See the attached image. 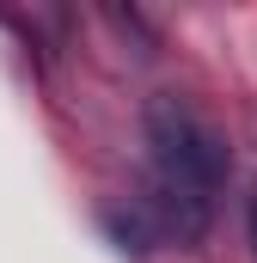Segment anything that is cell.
I'll return each mask as SVG.
<instances>
[{
  "label": "cell",
  "mask_w": 257,
  "mask_h": 263,
  "mask_svg": "<svg viewBox=\"0 0 257 263\" xmlns=\"http://www.w3.org/2000/svg\"><path fill=\"white\" fill-rule=\"evenodd\" d=\"M147 147H153V172H159V208L166 227L178 239H202L208 227V202L227 184V141L178 98H153L147 104Z\"/></svg>",
  "instance_id": "obj_1"
},
{
  "label": "cell",
  "mask_w": 257,
  "mask_h": 263,
  "mask_svg": "<svg viewBox=\"0 0 257 263\" xmlns=\"http://www.w3.org/2000/svg\"><path fill=\"white\" fill-rule=\"evenodd\" d=\"M251 245H257V196H251Z\"/></svg>",
  "instance_id": "obj_2"
}]
</instances>
